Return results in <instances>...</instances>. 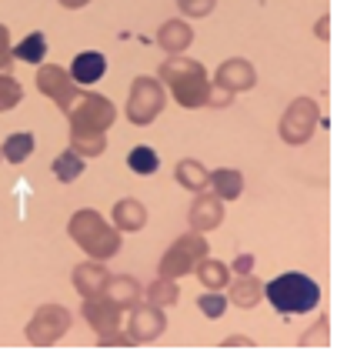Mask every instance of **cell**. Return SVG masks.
Listing matches in <instances>:
<instances>
[{"label":"cell","mask_w":337,"mask_h":354,"mask_svg":"<svg viewBox=\"0 0 337 354\" xmlns=\"http://www.w3.org/2000/svg\"><path fill=\"white\" fill-rule=\"evenodd\" d=\"M67 114H70V134H104L114 124V104L97 94H77Z\"/></svg>","instance_id":"4"},{"label":"cell","mask_w":337,"mask_h":354,"mask_svg":"<svg viewBox=\"0 0 337 354\" xmlns=\"http://www.w3.org/2000/svg\"><path fill=\"white\" fill-rule=\"evenodd\" d=\"M60 3H64V7H84L87 0H60Z\"/></svg>","instance_id":"33"},{"label":"cell","mask_w":337,"mask_h":354,"mask_svg":"<svg viewBox=\"0 0 337 354\" xmlns=\"http://www.w3.org/2000/svg\"><path fill=\"white\" fill-rule=\"evenodd\" d=\"M137 291H140L137 281H131V277H110L104 295H110V301L124 308V304H134L137 301Z\"/></svg>","instance_id":"18"},{"label":"cell","mask_w":337,"mask_h":354,"mask_svg":"<svg viewBox=\"0 0 337 354\" xmlns=\"http://www.w3.org/2000/svg\"><path fill=\"white\" fill-rule=\"evenodd\" d=\"M198 308L207 317H220V315H224V308H227V301H224L220 295H200L198 297Z\"/></svg>","instance_id":"29"},{"label":"cell","mask_w":337,"mask_h":354,"mask_svg":"<svg viewBox=\"0 0 337 354\" xmlns=\"http://www.w3.org/2000/svg\"><path fill=\"white\" fill-rule=\"evenodd\" d=\"M44 54H47V40H44V34H30V37H23L17 47H14V57L23 60V64H40Z\"/></svg>","instance_id":"19"},{"label":"cell","mask_w":337,"mask_h":354,"mask_svg":"<svg viewBox=\"0 0 337 354\" xmlns=\"http://www.w3.org/2000/svg\"><path fill=\"white\" fill-rule=\"evenodd\" d=\"M198 274L204 284H211V288H220L224 281H227V268L220 264V261H211V257H204L198 264Z\"/></svg>","instance_id":"26"},{"label":"cell","mask_w":337,"mask_h":354,"mask_svg":"<svg viewBox=\"0 0 337 354\" xmlns=\"http://www.w3.org/2000/svg\"><path fill=\"white\" fill-rule=\"evenodd\" d=\"M211 187H214L220 197H240L244 180H240L238 171H214V174H211Z\"/></svg>","instance_id":"23"},{"label":"cell","mask_w":337,"mask_h":354,"mask_svg":"<svg viewBox=\"0 0 337 354\" xmlns=\"http://www.w3.org/2000/svg\"><path fill=\"white\" fill-rule=\"evenodd\" d=\"M314 124H318V104L300 97L287 107V114L280 120V138L287 140V144H304V140L314 134Z\"/></svg>","instance_id":"7"},{"label":"cell","mask_w":337,"mask_h":354,"mask_svg":"<svg viewBox=\"0 0 337 354\" xmlns=\"http://www.w3.org/2000/svg\"><path fill=\"white\" fill-rule=\"evenodd\" d=\"M251 271V257H240L238 261V274H247Z\"/></svg>","instance_id":"32"},{"label":"cell","mask_w":337,"mask_h":354,"mask_svg":"<svg viewBox=\"0 0 337 354\" xmlns=\"http://www.w3.org/2000/svg\"><path fill=\"white\" fill-rule=\"evenodd\" d=\"M258 295H260L258 281H240V284H234V301L244 304V308H251V304L258 301Z\"/></svg>","instance_id":"28"},{"label":"cell","mask_w":337,"mask_h":354,"mask_svg":"<svg viewBox=\"0 0 337 354\" xmlns=\"http://www.w3.org/2000/svg\"><path fill=\"white\" fill-rule=\"evenodd\" d=\"M114 221L120 227H127V231H137V227H144V207L137 201H120L114 207Z\"/></svg>","instance_id":"22"},{"label":"cell","mask_w":337,"mask_h":354,"mask_svg":"<svg viewBox=\"0 0 337 354\" xmlns=\"http://www.w3.org/2000/svg\"><path fill=\"white\" fill-rule=\"evenodd\" d=\"M84 317L90 321V328L97 331L100 337L107 335H117L120 331V304H114L110 297H87L84 304Z\"/></svg>","instance_id":"9"},{"label":"cell","mask_w":337,"mask_h":354,"mask_svg":"<svg viewBox=\"0 0 337 354\" xmlns=\"http://www.w3.org/2000/svg\"><path fill=\"white\" fill-rule=\"evenodd\" d=\"M104 281H107V274H104V268L100 264H80L77 271H74V288H77L80 295H100V288H104Z\"/></svg>","instance_id":"14"},{"label":"cell","mask_w":337,"mask_h":354,"mask_svg":"<svg viewBox=\"0 0 337 354\" xmlns=\"http://www.w3.org/2000/svg\"><path fill=\"white\" fill-rule=\"evenodd\" d=\"M160 107H164V91H160L157 80H134V91H131V100H127V118L134 124H151L160 114Z\"/></svg>","instance_id":"5"},{"label":"cell","mask_w":337,"mask_h":354,"mask_svg":"<svg viewBox=\"0 0 337 354\" xmlns=\"http://www.w3.org/2000/svg\"><path fill=\"white\" fill-rule=\"evenodd\" d=\"M160 74H164V80H171V91L184 107H200L211 97V84H207V74H204V67L198 60L171 57Z\"/></svg>","instance_id":"2"},{"label":"cell","mask_w":337,"mask_h":354,"mask_svg":"<svg viewBox=\"0 0 337 354\" xmlns=\"http://www.w3.org/2000/svg\"><path fill=\"white\" fill-rule=\"evenodd\" d=\"M164 331V315L160 308H137L134 311V321H131V341H151Z\"/></svg>","instance_id":"12"},{"label":"cell","mask_w":337,"mask_h":354,"mask_svg":"<svg viewBox=\"0 0 337 354\" xmlns=\"http://www.w3.org/2000/svg\"><path fill=\"white\" fill-rule=\"evenodd\" d=\"M70 140H74V151L80 158H94V154H100L107 147L104 134H70Z\"/></svg>","instance_id":"25"},{"label":"cell","mask_w":337,"mask_h":354,"mask_svg":"<svg viewBox=\"0 0 337 354\" xmlns=\"http://www.w3.org/2000/svg\"><path fill=\"white\" fill-rule=\"evenodd\" d=\"M20 97H23V91H20L17 80L7 77V74H0V111H10V107H17Z\"/></svg>","instance_id":"27"},{"label":"cell","mask_w":337,"mask_h":354,"mask_svg":"<svg viewBox=\"0 0 337 354\" xmlns=\"http://www.w3.org/2000/svg\"><path fill=\"white\" fill-rule=\"evenodd\" d=\"M160 44L171 50V54H177V50H184L187 44H191V27L187 24H164V30H160Z\"/></svg>","instance_id":"20"},{"label":"cell","mask_w":337,"mask_h":354,"mask_svg":"<svg viewBox=\"0 0 337 354\" xmlns=\"http://www.w3.org/2000/svg\"><path fill=\"white\" fill-rule=\"evenodd\" d=\"M7 47H10V37H7V27L0 24V74L10 67V54H7Z\"/></svg>","instance_id":"31"},{"label":"cell","mask_w":337,"mask_h":354,"mask_svg":"<svg viewBox=\"0 0 337 354\" xmlns=\"http://www.w3.org/2000/svg\"><path fill=\"white\" fill-rule=\"evenodd\" d=\"M127 167L134 171V174H154L160 167V158L154 147H147V144H140V147H134L131 154H127Z\"/></svg>","instance_id":"17"},{"label":"cell","mask_w":337,"mask_h":354,"mask_svg":"<svg viewBox=\"0 0 337 354\" xmlns=\"http://www.w3.org/2000/svg\"><path fill=\"white\" fill-rule=\"evenodd\" d=\"M67 231H70V237L77 241L87 254L97 257V261H107V257H114L120 251L117 231L107 227V224L100 221L97 211H77Z\"/></svg>","instance_id":"3"},{"label":"cell","mask_w":337,"mask_h":354,"mask_svg":"<svg viewBox=\"0 0 337 354\" xmlns=\"http://www.w3.org/2000/svg\"><path fill=\"white\" fill-rule=\"evenodd\" d=\"M204 254H207V244H204L198 234L180 237L177 244H174V248L164 254V261H160V274H164V277L187 274L191 268H198L200 261H204Z\"/></svg>","instance_id":"6"},{"label":"cell","mask_w":337,"mask_h":354,"mask_svg":"<svg viewBox=\"0 0 337 354\" xmlns=\"http://www.w3.org/2000/svg\"><path fill=\"white\" fill-rule=\"evenodd\" d=\"M0 154L10 160V164H20V160H27L34 154V134L30 131H17V134H10L7 144L0 147Z\"/></svg>","instance_id":"15"},{"label":"cell","mask_w":337,"mask_h":354,"mask_svg":"<svg viewBox=\"0 0 337 354\" xmlns=\"http://www.w3.org/2000/svg\"><path fill=\"white\" fill-rule=\"evenodd\" d=\"M220 84L227 87V91H244V87H251L254 84V71L244 64V60H231V64H224L220 67Z\"/></svg>","instance_id":"13"},{"label":"cell","mask_w":337,"mask_h":354,"mask_svg":"<svg viewBox=\"0 0 337 354\" xmlns=\"http://www.w3.org/2000/svg\"><path fill=\"white\" fill-rule=\"evenodd\" d=\"M177 180L184 187H191V191H200L204 184H207V171L200 167L198 160H180L177 164Z\"/></svg>","instance_id":"24"},{"label":"cell","mask_w":337,"mask_h":354,"mask_svg":"<svg viewBox=\"0 0 337 354\" xmlns=\"http://www.w3.org/2000/svg\"><path fill=\"white\" fill-rule=\"evenodd\" d=\"M151 295H157L160 304L174 301V284H171V277H164V284H151Z\"/></svg>","instance_id":"30"},{"label":"cell","mask_w":337,"mask_h":354,"mask_svg":"<svg viewBox=\"0 0 337 354\" xmlns=\"http://www.w3.org/2000/svg\"><path fill=\"white\" fill-rule=\"evenodd\" d=\"M104 71H107V60H104V54H97V50H84V54H77L74 57V67H70V77H74V84H94V80L104 77Z\"/></svg>","instance_id":"11"},{"label":"cell","mask_w":337,"mask_h":354,"mask_svg":"<svg viewBox=\"0 0 337 354\" xmlns=\"http://www.w3.org/2000/svg\"><path fill=\"white\" fill-rule=\"evenodd\" d=\"M67 324H70V315L64 308H40L37 315H34V324L27 328V337L37 348H47V344H54L67 331Z\"/></svg>","instance_id":"8"},{"label":"cell","mask_w":337,"mask_h":354,"mask_svg":"<svg viewBox=\"0 0 337 354\" xmlns=\"http://www.w3.org/2000/svg\"><path fill=\"white\" fill-rule=\"evenodd\" d=\"M37 87L40 94H47V97H54L67 111L70 104H74V97H77V91H74V77L64 71V67H44L37 74Z\"/></svg>","instance_id":"10"},{"label":"cell","mask_w":337,"mask_h":354,"mask_svg":"<svg viewBox=\"0 0 337 354\" xmlns=\"http://www.w3.org/2000/svg\"><path fill=\"white\" fill-rule=\"evenodd\" d=\"M54 174H57L64 184H70L74 177L84 174V158H80L74 147H70V151H64V154L54 160Z\"/></svg>","instance_id":"21"},{"label":"cell","mask_w":337,"mask_h":354,"mask_svg":"<svg viewBox=\"0 0 337 354\" xmlns=\"http://www.w3.org/2000/svg\"><path fill=\"white\" fill-rule=\"evenodd\" d=\"M264 295L267 301L278 308L280 315H307V311H314L320 301V288L318 281H311L307 274H300V271H287V274L274 277L267 288H264Z\"/></svg>","instance_id":"1"},{"label":"cell","mask_w":337,"mask_h":354,"mask_svg":"<svg viewBox=\"0 0 337 354\" xmlns=\"http://www.w3.org/2000/svg\"><path fill=\"white\" fill-rule=\"evenodd\" d=\"M191 224L198 231H207V227H218L220 224V204L214 197H200L194 201V211H191Z\"/></svg>","instance_id":"16"}]
</instances>
